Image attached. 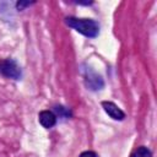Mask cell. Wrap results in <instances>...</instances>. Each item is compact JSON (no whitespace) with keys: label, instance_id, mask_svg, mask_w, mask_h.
<instances>
[{"label":"cell","instance_id":"6da1fadb","mask_svg":"<svg viewBox=\"0 0 157 157\" xmlns=\"http://www.w3.org/2000/svg\"><path fill=\"white\" fill-rule=\"evenodd\" d=\"M65 22L67 26L77 31L78 33L88 37L94 38L99 33V25L92 18H77V17H66Z\"/></svg>","mask_w":157,"mask_h":157},{"label":"cell","instance_id":"7a4b0ae2","mask_svg":"<svg viewBox=\"0 0 157 157\" xmlns=\"http://www.w3.org/2000/svg\"><path fill=\"white\" fill-rule=\"evenodd\" d=\"M0 74L12 80H20L22 76L20 65L13 59H10V58L0 60Z\"/></svg>","mask_w":157,"mask_h":157},{"label":"cell","instance_id":"3957f363","mask_svg":"<svg viewBox=\"0 0 157 157\" xmlns=\"http://www.w3.org/2000/svg\"><path fill=\"white\" fill-rule=\"evenodd\" d=\"M102 107H103L104 112H105L110 118H113L114 120H123V119L125 118V113H124L117 104H114L113 102L104 101V102H102Z\"/></svg>","mask_w":157,"mask_h":157},{"label":"cell","instance_id":"277c9868","mask_svg":"<svg viewBox=\"0 0 157 157\" xmlns=\"http://www.w3.org/2000/svg\"><path fill=\"white\" fill-rule=\"evenodd\" d=\"M38 119H39V123L42 124V126L45 129L53 128L56 123V115L50 110H42L38 115Z\"/></svg>","mask_w":157,"mask_h":157},{"label":"cell","instance_id":"5b68a950","mask_svg":"<svg viewBox=\"0 0 157 157\" xmlns=\"http://www.w3.org/2000/svg\"><path fill=\"white\" fill-rule=\"evenodd\" d=\"M130 157H152V153L146 146H140L131 153Z\"/></svg>","mask_w":157,"mask_h":157},{"label":"cell","instance_id":"8992f818","mask_svg":"<svg viewBox=\"0 0 157 157\" xmlns=\"http://www.w3.org/2000/svg\"><path fill=\"white\" fill-rule=\"evenodd\" d=\"M32 2H29V1H18L17 2V9L18 10H23V7H26V6H29Z\"/></svg>","mask_w":157,"mask_h":157},{"label":"cell","instance_id":"52a82bcc","mask_svg":"<svg viewBox=\"0 0 157 157\" xmlns=\"http://www.w3.org/2000/svg\"><path fill=\"white\" fill-rule=\"evenodd\" d=\"M80 157H97V155L93 151H85L80 155Z\"/></svg>","mask_w":157,"mask_h":157}]
</instances>
